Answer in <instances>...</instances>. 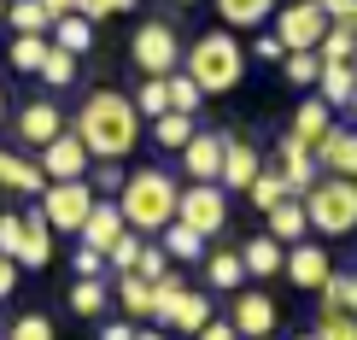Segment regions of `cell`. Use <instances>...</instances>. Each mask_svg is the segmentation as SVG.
<instances>
[{"label": "cell", "instance_id": "cell-1", "mask_svg": "<svg viewBox=\"0 0 357 340\" xmlns=\"http://www.w3.org/2000/svg\"><path fill=\"white\" fill-rule=\"evenodd\" d=\"M70 135L88 147V158H117V165H123V158L135 153V141H141V117H135V106H129V94L94 88V94L82 100Z\"/></svg>", "mask_w": 357, "mask_h": 340}, {"label": "cell", "instance_id": "cell-2", "mask_svg": "<svg viewBox=\"0 0 357 340\" xmlns=\"http://www.w3.org/2000/svg\"><path fill=\"white\" fill-rule=\"evenodd\" d=\"M182 71L199 82V94H234L246 82V41H234V29H205V36L182 41Z\"/></svg>", "mask_w": 357, "mask_h": 340}, {"label": "cell", "instance_id": "cell-3", "mask_svg": "<svg viewBox=\"0 0 357 340\" xmlns=\"http://www.w3.org/2000/svg\"><path fill=\"white\" fill-rule=\"evenodd\" d=\"M176 176L146 165V170H129L123 188H117V212H123V223L135 235H153V229H170L176 223Z\"/></svg>", "mask_w": 357, "mask_h": 340}, {"label": "cell", "instance_id": "cell-4", "mask_svg": "<svg viewBox=\"0 0 357 340\" xmlns=\"http://www.w3.org/2000/svg\"><path fill=\"white\" fill-rule=\"evenodd\" d=\"M299 205H305V223L317 235H328V241H340V235L357 229V182H346V176H322V182H310V194Z\"/></svg>", "mask_w": 357, "mask_h": 340}, {"label": "cell", "instance_id": "cell-5", "mask_svg": "<svg viewBox=\"0 0 357 340\" xmlns=\"http://www.w3.org/2000/svg\"><path fill=\"white\" fill-rule=\"evenodd\" d=\"M176 59H182V36H176V24H165V18H146L135 36H129V65H135L141 77H170Z\"/></svg>", "mask_w": 357, "mask_h": 340}, {"label": "cell", "instance_id": "cell-6", "mask_svg": "<svg viewBox=\"0 0 357 340\" xmlns=\"http://www.w3.org/2000/svg\"><path fill=\"white\" fill-rule=\"evenodd\" d=\"M176 223L211 241V235L229 229V194H222L217 182H188L182 194H176Z\"/></svg>", "mask_w": 357, "mask_h": 340}, {"label": "cell", "instance_id": "cell-7", "mask_svg": "<svg viewBox=\"0 0 357 340\" xmlns=\"http://www.w3.org/2000/svg\"><path fill=\"white\" fill-rule=\"evenodd\" d=\"M94 200L100 194L88 182H47V188H41V217H47L53 235H77L82 217L94 212Z\"/></svg>", "mask_w": 357, "mask_h": 340}, {"label": "cell", "instance_id": "cell-8", "mask_svg": "<svg viewBox=\"0 0 357 340\" xmlns=\"http://www.w3.org/2000/svg\"><path fill=\"white\" fill-rule=\"evenodd\" d=\"M322 29H328V18H322L310 0H293V6L275 12V41H281L287 53H317Z\"/></svg>", "mask_w": 357, "mask_h": 340}, {"label": "cell", "instance_id": "cell-9", "mask_svg": "<svg viewBox=\"0 0 357 340\" xmlns=\"http://www.w3.org/2000/svg\"><path fill=\"white\" fill-rule=\"evenodd\" d=\"M229 323H234V334H241V340H270L275 323H281V305H275L264 288H241V300H234Z\"/></svg>", "mask_w": 357, "mask_h": 340}, {"label": "cell", "instance_id": "cell-10", "mask_svg": "<svg viewBox=\"0 0 357 340\" xmlns=\"http://www.w3.org/2000/svg\"><path fill=\"white\" fill-rule=\"evenodd\" d=\"M281 276H287L293 288H305V293H322L328 276H334V258L322 253L317 241H299V246H287V258H281Z\"/></svg>", "mask_w": 357, "mask_h": 340}, {"label": "cell", "instance_id": "cell-11", "mask_svg": "<svg viewBox=\"0 0 357 340\" xmlns=\"http://www.w3.org/2000/svg\"><path fill=\"white\" fill-rule=\"evenodd\" d=\"M36 165H41V176H47V182H82L94 158H88V147H82L77 135H53L47 147H41Z\"/></svg>", "mask_w": 357, "mask_h": 340}, {"label": "cell", "instance_id": "cell-12", "mask_svg": "<svg viewBox=\"0 0 357 340\" xmlns=\"http://www.w3.org/2000/svg\"><path fill=\"white\" fill-rule=\"evenodd\" d=\"M275 170H281V182H287L293 200H305L310 182H317V158H310V147L299 135H281L275 141Z\"/></svg>", "mask_w": 357, "mask_h": 340}, {"label": "cell", "instance_id": "cell-13", "mask_svg": "<svg viewBox=\"0 0 357 340\" xmlns=\"http://www.w3.org/2000/svg\"><path fill=\"white\" fill-rule=\"evenodd\" d=\"M222 147H229V135H217V129H193V141L182 147L188 182H217V176H222Z\"/></svg>", "mask_w": 357, "mask_h": 340}, {"label": "cell", "instance_id": "cell-14", "mask_svg": "<svg viewBox=\"0 0 357 340\" xmlns=\"http://www.w3.org/2000/svg\"><path fill=\"white\" fill-rule=\"evenodd\" d=\"M123 235H129V223H123V212H117V200H94V212L82 217V229H77V241H82V246H94V253L106 258L112 246L123 241Z\"/></svg>", "mask_w": 357, "mask_h": 340}, {"label": "cell", "instance_id": "cell-15", "mask_svg": "<svg viewBox=\"0 0 357 340\" xmlns=\"http://www.w3.org/2000/svg\"><path fill=\"white\" fill-rule=\"evenodd\" d=\"M310 158H317V170L328 176H346V182H357V129H328L317 147H310Z\"/></svg>", "mask_w": 357, "mask_h": 340}, {"label": "cell", "instance_id": "cell-16", "mask_svg": "<svg viewBox=\"0 0 357 340\" xmlns=\"http://www.w3.org/2000/svg\"><path fill=\"white\" fill-rule=\"evenodd\" d=\"M258 170H264V153H258L246 135H229V147H222V176H217L222 194H229V188H241V194H246Z\"/></svg>", "mask_w": 357, "mask_h": 340}, {"label": "cell", "instance_id": "cell-17", "mask_svg": "<svg viewBox=\"0 0 357 340\" xmlns=\"http://www.w3.org/2000/svg\"><path fill=\"white\" fill-rule=\"evenodd\" d=\"M12 264H18V270H47V264H53V229H47V217H41V212L24 217V235H18Z\"/></svg>", "mask_w": 357, "mask_h": 340}, {"label": "cell", "instance_id": "cell-18", "mask_svg": "<svg viewBox=\"0 0 357 340\" xmlns=\"http://www.w3.org/2000/svg\"><path fill=\"white\" fill-rule=\"evenodd\" d=\"M53 135H65V117H59V106H53V100H29V106L18 112V141L41 153Z\"/></svg>", "mask_w": 357, "mask_h": 340}, {"label": "cell", "instance_id": "cell-19", "mask_svg": "<svg viewBox=\"0 0 357 340\" xmlns=\"http://www.w3.org/2000/svg\"><path fill=\"white\" fill-rule=\"evenodd\" d=\"M264 217H270V229H264V235H270V241H281V246H299L305 235H310L305 205H299V200H281L275 212H264Z\"/></svg>", "mask_w": 357, "mask_h": 340}, {"label": "cell", "instance_id": "cell-20", "mask_svg": "<svg viewBox=\"0 0 357 340\" xmlns=\"http://www.w3.org/2000/svg\"><path fill=\"white\" fill-rule=\"evenodd\" d=\"M47 41H53V47H65L70 59H82L88 47H94V24H88L82 12H70V18H53V29H47Z\"/></svg>", "mask_w": 357, "mask_h": 340}, {"label": "cell", "instance_id": "cell-21", "mask_svg": "<svg viewBox=\"0 0 357 340\" xmlns=\"http://www.w3.org/2000/svg\"><path fill=\"white\" fill-rule=\"evenodd\" d=\"M281 258H287V246H281V241H270V235H252V241L241 246L246 276H281Z\"/></svg>", "mask_w": 357, "mask_h": 340}, {"label": "cell", "instance_id": "cell-22", "mask_svg": "<svg viewBox=\"0 0 357 340\" xmlns=\"http://www.w3.org/2000/svg\"><path fill=\"white\" fill-rule=\"evenodd\" d=\"M0 188L41 194V188H47V176H41V165H29V158H18V153H6V147H0Z\"/></svg>", "mask_w": 357, "mask_h": 340}, {"label": "cell", "instance_id": "cell-23", "mask_svg": "<svg viewBox=\"0 0 357 340\" xmlns=\"http://www.w3.org/2000/svg\"><path fill=\"white\" fill-rule=\"evenodd\" d=\"M275 6L281 0H217V18H222V29H258Z\"/></svg>", "mask_w": 357, "mask_h": 340}, {"label": "cell", "instance_id": "cell-24", "mask_svg": "<svg viewBox=\"0 0 357 340\" xmlns=\"http://www.w3.org/2000/svg\"><path fill=\"white\" fill-rule=\"evenodd\" d=\"M205 323H211V300H205V293H182V300L170 305L165 329H176V334H199Z\"/></svg>", "mask_w": 357, "mask_h": 340}, {"label": "cell", "instance_id": "cell-25", "mask_svg": "<svg viewBox=\"0 0 357 340\" xmlns=\"http://www.w3.org/2000/svg\"><path fill=\"white\" fill-rule=\"evenodd\" d=\"M199 264H205V282H211V288H222V293H241V288H246L241 253H205Z\"/></svg>", "mask_w": 357, "mask_h": 340}, {"label": "cell", "instance_id": "cell-26", "mask_svg": "<svg viewBox=\"0 0 357 340\" xmlns=\"http://www.w3.org/2000/svg\"><path fill=\"white\" fill-rule=\"evenodd\" d=\"M351 94H357V71L351 65H322L317 71V100L322 106H346Z\"/></svg>", "mask_w": 357, "mask_h": 340}, {"label": "cell", "instance_id": "cell-27", "mask_svg": "<svg viewBox=\"0 0 357 340\" xmlns=\"http://www.w3.org/2000/svg\"><path fill=\"white\" fill-rule=\"evenodd\" d=\"M328 129H334V106H322V100H305V106L293 112V135H299L305 147H317Z\"/></svg>", "mask_w": 357, "mask_h": 340}, {"label": "cell", "instance_id": "cell-28", "mask_svg": "<svg viewBox=\"0 0 357 340\" xmlns=\"http://www.w3.org/2000/svg\"><path fill=\"white\" fill-rule=\"evenodd\" d=\"M205 253H211V241H205V235H193V229H182V223L165 229V258H176V264H199Z\"/></svg>", "mask_w": 357, "mask_h": 340}, {"label": "cell", "instance_id": "cell-29", "mask_svg": "<svg viewBox=\"0 0 357 340\" xmlns=\"http://www.w3.org/2000/svg\"><path fill=\"white\" fill-rule=\"evenodd\" d=\"M106 300H112V288L100 282V276H77V282H70V311L77 317H100Z\"/></svg>", "mask_w": 357, "mask_h": 340}, {"label": "cell", "instance_id": "cell-30", "mask_svg": "<svg viewBox=\"0 0 357 340\" xmlns=\"http://www.w3.org/2000/svg\"><path fill=\"white\" fill-rule=\"evenodd\" d=\"M47 47H53L47 36H12V41H6V59H12V71L36 77V71H41V59H47Z\"/></svg>", "mask_w": 357, "mask_h": 340}, {"label": "cell", "instance_id": "cell-31", "mask_svg": "<svg viewBox=\"0 0 357 340\" xmlns=\"http://www.w3.org/2000/svg\"><path fill=\"white\" fill-rule=\"evenodd\" d=\"M117 305H123V317L153 323V282H141V276H123V282H117Z\"/></svg>", "mask_w": 357, "mask_h": 340}, {"label": "cell", "instance_id": "cell-32", "mask_svg": "<svg viewBox=\"0 0 357 340\" xmlns=\"http://www.w3.org/2000/svg\"><path fill=\"white\" fill-rule=\"evenodd\" d=\"M246 200L258 205V212H275V205H281V200H293V194H287V182H281V170H275V165H264L258 176H252Z\"/></svg>", "mask_w": 357, "mask_h": 340}, {"label": "cell", "instance_id": "cell-33", "mask_svg": "<svg viewBox=\"0 0 357 340\" xmlns=\"http://www.w3.org/2000/svg\"><path fill=\"white\" fill-rule=\"evenodd\" d=\"M351 47H357V29L351 24H328L317 41V59L322 65H351Z\"/></svg>", "mask_w": 357, "mask_h": 340}, {"label": "cell", "instance_id": "cell-34", "mask_svg": "<svg viewBox=\"0 0 357 340\" xmlns=\"http://www.w3.org/2000/svg\"><path fill=\"white\" fill-rule=\"evenodd\" d=\"M6 18H12V36H47L53 18L41 12V0H6Z\"/></svg>", "mask_w": 357, "mask_h": 340}, {"label": "cell", "instance_id": "cell-35", "mask_svg": "<svg viewBox=\"0 0 357 340\" xmlns=\"http://www.w3.org/2000/svg\"><path fill=\"white\" fill-rule=\"evenodd\" d=\"M129 106H135V117H165V112H170V88H165V77H141V88L129 94Z\"/></svg>", "mask_w": 357, "mask_h": 340}, {"label": "cell", "instance_id": "cell-36", "mask_svg": "<svg viewBox=\"0 0 357 340\" xmlns=\"http://www.w3.org/2000/svg\"><path fill=\"white\" fill-rule=\"evenodd\" d=\"M153 141L165 147V153H182V147L193 141V117H182V112H165V117H153Z\"/></svg>", "mask_w": 357, "mask_h": 340}, {"label": "cell", "instance_id": "cell-37", "mask_svg": "<svg viewBox=\"0 0 357 340\" xmlns=\"http://www.w3.org/2000/svg\"><path fill=\"white\" fill-rule=\"evenodd\" d=\"M317 300H322V311H351V317H357V270H346V276L334 270L328 288H322Z\"/></svg>", "mask_w": 357, "mask_h": 340}, {"label": "cell", "instance_id": "cell-38", "mask_svg": "<svg viewBox=\"0 0 357 340\" xmlns=\"http://www.w3.org/2000/svg\"><path fill=\"white\" fill-rule=\"evenodd\" d=\"M165 88H170V112H182V117H193V112H199V82H193L188 77V71H170V77H165Z\"/></svg>", "mask_w": 357, "mask_h": 340}, {"label": "cell", "instance_id": "cell-39", "mask_svg": "<svg viewBox=\"0 0 357 340\" xmlns=\"http://www.w3.org/2000/svg\"><path fill=\"white\" fill-rule=\"evenodd\" d=\"M36 77L47 82V88H70V82H77V59H70L65 47H47V59H41Z\"/></svg>", "mask_w": 357, "mask_h": 340}, {"label": "cell", "instance_id": "cell-40", "mask_svg": "<svg viewBox=\"0 0 357 340\" xmlns=\"http://www.w3.org/2000/svg\"><path fill=\"white\" fill-rule=\"evenodd\" d=\"M310 340H357V317L351 311H322L317 329H310Z\"/></svg>", "mask_w": 357, "mask_h": 340}, {"label": "cell", "instance_id": "cell-41", "mask_svg": "<svg viewBox=\"0 0 357 340\" xmlns=\"http://www.w3.org/2000/svg\"><path fill=\"white\" fill-rule=\"evenodd\" d=\"M182 276H158V282H153V323H158V329H165V317H170V305L176 300H182Z\"/></svg>", "mask_w": 357, "mask_h": 340}, {"label": "cell", "instance_id": "cell-42", "mask_svg": "<svg viewBox=\"0 0 357 340\" xmlns=\"http://www.w3.org/2000/svg\"><path fill=\"white\" fill-rule=\"evenodd\" d=\"M6 340H53V317H41V311H24V317H12Z\"/></svg>", "mask_w": 357, "mask_h": 340}, {"label": "cell", "instance_id": "cell-43", "mask_svg": "<svg viewBox=\"0 0 357 340\" xmlns=\"http://www.w3.org/2000/svg\"><path fill=\"white\" fill-rule=\"evenodd\" d=\"M123 165H117V158H94V165H88V176H82V182L88 188H94V194H100V188H112V194H117V188H123Z\"/></svg>", "mask_w": 357, "mask_h": 340}, {"label": "cell", "instance_id": "cell-44", "mask_svg": "<svg viewBox=\"0 0 357 340\" xmlns=\"http://www.w3.org/2000/svg\"><path fill=\"white\" fill-rule=\"evenodd\" d=\"M281 71H287L293 88H310V82H317V71H322V59L317 53H287V59H281Z\"/></svg>", "mask_w": 357, "mask_h": 340}, {"label": "cell", "instance_id": "cell-45", "mask_svg": "<svg viewBox=\"0 0 357 340\" xmlns=\"http://www.w3.org/2000/svg\"><path fill=\"white\" fill-rule=\"evenodd\" d=\"M141 246H146V241H141L135 229H129L123 241H117L112 253H106V270H123V276H129V270H135V258H141Z\"/></svg>", "mask_w": 357, "mask_h": 340}, {"label": "cell", "instance_id": "cell-46", "mask_svg": "<svg viewBox=\"0 0 357 340\" xmlns=\"http://www.w3.org/2000/svg\"><path fill=\"white\" fill-rule=\"evenodd\" d=\"M129 276H141V282H158V276H170L165 246H141V258H135V270H129Z\"/></svg>", "mask_w": 357, "mask_h": 340}, {"label": "cell", "instance_id": "cell-47", "mask_svg": "<svg viewBox=\"0 0 357 340\" xmlns=\"http://www.w3.org/2000/svg\"><path fill=\"white\" fill-rule=\"evenodd\" d=\"M310 6H317L328 24H351L357 29V0H310Z\"/></svg>", "mask_w": 357, "mask_h": 340}, {"label": "cell", "instance_id": "cell-48", "mask_svg": "<svg viewBox=\"0 0 357 340\" xmlns=\"http://www.w3.org/2000/svg\"><path fill=\"white\" fill-rule=\"evenodd\" d=\"M129 6H135V0H82L77 12H82L88 24H100V18H117V12H129Z\"/></svg>", "mask_w": 357, "mask_h": 340}, {"label": "cell", "instance_id": "cell-49", "mask_svg": "<svg viewBox=\"0 0 357 340\" xmlns=\"http://www.w3.org/2000/svg\"><path fill=\"white\" fill-rule=\"evenodd\" d=\"M18 235H24V217L0 212V258H12V253H18Z\"/></svg>", "mask_w": 357, "mask_h": 340}, {"label": "cell", "instance_id": "cell-50", "mask_svg": "<svg viewBox=\"0 0 357 340\" xmlns=\"http://www.w3.org/2000/svg\"><path fill=\"white\" fill-rule=\"evenodd\" d=\"M70 270H77V276H106V258H100L94 246H77V258H70Z\"/></svg>", "mask_w": 357, "mask_h": 340}, {"label": "cell", "instance_id": "cell-51", "mask_svg": "<svg viewBox=\"0 0 357 340\" xmlns=\"http://www.w3.org/2000/svg\"><path fill=\"white\" fill-rule=\"evenodd\" d=\"M252 59H264V65H281V59H287V47L275 41V29H270V36H258V41H252Z\"/></svg>", "mask_w": 357, "mask_h": 340}, {"label": "cell", "instance_id": "cell-52", "mask_svg": "<svg viewBox=\"0 0 357 340\" xmlns=\"http://www.w3.org/2000/svg\"><path fill=\"white\" fill-rule=\"evenodd\" d=\"M193 340H241V334H234V323H229V317H222V323L211 317V323H205V329L193 334Z\"/></svg>", "mask_w": 357, "mask_h": 340}, {"label": "cell", "instance_id": "cell-53", "mask_svg": "<svg viewBox=\"0 0 357 340\" xmlns=\"http://www.w3.org/2000/svg\"><path fill=\"white\" fill-rule=\"evenodd\" d=\"M12 293H18V264L0 258V300H12Z\"/></svg>", "mask_w": 357, "mask_h": 340}, {"label": "cell", "instance_id": "cell-54", "mask_svg": "<svg viewBox=\"0 0 357 340\" xmlns=\"http://www.w3.org/2000/svg\"><path fill=\"white\" fill-rule=\"evenodd\" d=\"M77 6H82V0H41V12H47V18H70Z\"/></svg>", "mask_w": 357, "mask_h": 340}, {"label": "cell", "instance_id": "cell-55", "mask_svg": "<svg viewBox=\"0 0 357 340\" xmlns=\"http://www.w3.org/2000/svg\"><path fill=\"white\" fill-rule=\"evenodd\" d=\"M100 340H135V323H106V329H100Z\"/></svg>", "mask_w": 357, "mask_h": 340}, {"label": "cell", "instance_id": "cell-56", "mask_svg": "<svg viewBox=\"0 0 357 340\" xmlns=\"http://www.w3.org/2000/svg\"><path fill=\"white\" fill-rule=\"evenodd\" d=\"M135 340H170L165 329H135Z\"/></svg>", "mask_w": 357, "mask_h": 340}, {"label": "cell", "instance_id": "cell-57", "mask_svg": "<svg viewBox=\"0 0 357 340\" xmlns=\"http://www.w3.org/2000/svg\"><path fill=\"white\" fill-rule=\"evenodd\" d=\"M0 124H6V88H0Z\"/></svg>", "mask_w": 357, "mask_h": 340}, {"label": "cell", "instance_id": "cell-58", "mask_svg": "<svg viewBox=\"0 0 357 340\" xmlns=\"http://www.w3.org/2000/svg\"><path fill=\"white\" fill-rule=\"evenodd\" d=\"M176 6H199V0H176Z\"/></svg>", "mask_w": 357, "mask_h": 340}, {"label": "cell", "instance_id": "cell-59", "mask_svg": "<svg viewBox=\"0 0 357 340\" xmlns=\"http://www.w3.org/2000/svg\"><path fill=\"white\" fill-rule=\"evenodd\" d=\"M346 106H351V112H357V94H351V100H346Z\"/></svg>", "mask_w": 357, "mask_h": 340}, {"label": "cell", "instance_id": "cell-60", "mask_svg": "<svg viewBox=\"0 0 357 340\" xmlns=\"http://www.w3.org/2000/svg\"><path fill=\"white\" fill-rule=\"evenodd\" d=\"M351 71H357V47H351Z\"/></svg>", "mask_w": 357, "mask_h": 340}, {"label": "cell", "instance_id": "cell-61", "mask_svg": "<svg viewBox=\"0 0 357 340\" xmlns=\"http://www.w3.org/2000/svg\"><path fill=\"white\" fill-rule=\"evenodd\" d=\"M0 18H6V6H0Z\"/></svg>", "mask_w": 357, "mask_h": 340}, {"label": "cell", "instance_id": "cell-62", "mask_svg": "<svg viewBox=\"0 0 357 340\" xmlns=\"http://www.w3.org/2000/svg\"><path fill=\"white\" fill-rule=\"evenodd\" d=\"M299 340H310V334H299Z\"/></svg>", "mask_w": 357, "mask_h": 340}, {"label": "cell", "instance_id": "cell-63", "mask_svg": "<svg viewBox=\"0 0 357 340\" xmlns=\"http://www.w3.org/2000/svg\"><path fill=\"white\" fill-rule=\"evenodd\" d=\"M0 6H6V0H0Z\"/></svg>", "mask_w": 357, "mask_h": 340}, {"label": "cell", "instance_id": "cell-64", "mask_svg": "<svg viewBox=\"0 0 357 340\" xmlns=\"http://www.w3.org/2000/svg\"><path fill=\"white\" fill-rule=\"evenodd\" d=\"M270 340H275V334H270Z\"/></svg>", "mask_w": 357, "mask_h": 340}]
</instances>
